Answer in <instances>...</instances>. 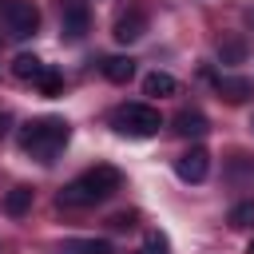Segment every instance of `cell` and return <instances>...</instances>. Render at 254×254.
Listing matches in <instances>:
<instances>
[{
    "label": "cell",
    "instance_id": "cell-1",
    "mask_svg": "<svg viewBox=\"0 0 254 254\" xmlns=\"http://www.w3.org/2000/svg\"><path fill=\"white\" fill-rule=\"evenodd\" d=\"M119 187H123L119 167H111V163H95L91 171H83L79 179H71V183L60 190L56 202H60L64 210H83V206H95V202L111 198Z\"/></svg>",
    "mask_w": 254,
    "mask_h": 254
},
{
    "label": "cell",
    "instance_id": "cell-2",
    "mask_svg": "<svg viewBox=\"0 0 254 254\" xmlns=\"http://www.w3.org/2000/svg\"><path fill=\"white\" fill-rule=\"evenodd\" d=\"M67 139H71V127L60 115H40V119H32V123L20 127V147L32 159H40V163H52L67 147Z\"/></svg>",
    "mask_w": 254,
    "mask_h": 254
},
{
    "label": "cell",
    "instance_id": "cell-3",
    "mask_svg": "<svg viewBox=\"0 0 254 254\" xmlns=\"http://www.w3.org/2000/svg\"><path fill=\"white\" fill-rule=\"evenodd\" d=\"M111 127L119 135H131V139H147L163 127V115L151 107V103H123L111 111Z\"/></svg>",
    "mask_w": 254,
    "mask_h": 254
},
{
    "label": "cell",
    "instance_id": "cell-4",
    "mask_svg": "<svg viewBox=\"0 0 254 254\" xmlns=\"http://www.w3.org/2000/svg\"><path fill=\"white\" fill-rule=\"evenodd\" d=\"M4 24L16 40H24L40 28V8L32 0H4Z\"/></svg>",
    "mask_w": 254,
    "mask_h": 254
},
{
    "label": "cell",
    "instance_id": "cell-5",
    "mask_svg": "<svg viewBox=\"0 0 254 254\" xmlns=\"http://www.w3.org/2000/svg\"><path fill=\"white\" fill-rule=\"evenodd\" d=\"M206 171H210V155H206L202 147H187V151L175 159V175H179L183 183H202Z\"/></svg>",
    "mask_w": 254,
    "mask_h": 254
},
{
    "label": "cell",
    "instance_id": "cell-6",
    "mask_svg": "<svg viewBox=\"0 0 254 254\" xmlns=\"http://www.w3.org/2000/svg\"><path fill=\"white\" fill-rule=\"evenodd\" d=\"M87 24H91L87 4H83V0H67V4H64V16H60L64 40H83V36H87Z\"/></svg>",
    "mask_w": 254,
    "mask_h": 254
},
{
    "label": "cell",
    "instance_id": "cell-7",
    "mask_svg": "<svg viewBox=\"0 0 254 254\" xmlns=\"http://www.w3.org/2000/svg\"><path fill=\"white\" fill-rule=\"evenodd\" d=\"M143 32H147V16H143V12H135V8H131V12H123V16L115 20V28H111V36H115L119 44H135Z\"/></svg>",
    "mask_w": 254,
    "mask_h": 254
},
{
    "label": "cell",
    "instance_id": "cell-8",
    "mask_svg": "<svg viewBox=\"0 0 254 254\" xmlns=\"http://www.w3.org/2000/svg\"><path fill=\"white\" fill-rule=\"evenodd\" d=\"M214 91H218L226 103H246V99L254 95V83L242 79V75H218V79H214Z\"/></svg>",
    "mask_w": 254,
    "mask_h": 254
},
{
    "label": "cell",
    "instance_id": "cell-9",
    "mask_svg": "<svg viewBox=\"0 0 254 254\" xmlns=\"http://www.w3.org/2000/svg\"><path fill=\"white\" fill-rule=\"evenodd\" d=\"M206 131H210V123H206L202 111H179L175 115V135L179 139H202Z\"/></svg>",
    "mask_w": 254,
    "mask_h": 254
},
{
    "label": "cell",
    "instance_id": "cell-10",
    "mask_svg": "<svg viewBox=\"0 0 254 254\" xmlns=\"http://www.w3.org/2000/svg\"><path fill=\"white\" fill-rule=\"evenodd\" d=\"M99 71H103L111 83H127V79L135 75V60H131V56H107V60L99 64Z\"/></svg>",
    "mask_w": 254,
    "mask_h": 254
},
{
    "label": "cell",
    "instance_id": "cell-11",
    "mask_svg": "<svg viewBox=\"0 0 254 254\" xmlns=\"http://www.w3.org/2000/svg\"><path fill=\"white\" fill-rule=\"evenodd\" d=\"M175 91H179V79L167 75V71H151V75L143 79V95H159V99H167V95H175Z\"/></svg>",
    "mask_w": 254,
    "mask_h": 254
},
{
    "label": "cell",
    "instance_id": "cell-12",
    "mask_svg": "<svg viewBox=\"0 0 254 254\" xmlns=\"http://www.w3.org/2000/svg\"><path fill=\"white\" fill-rule=\"evenodd\" d=\"M28 210H32V187H12V190L4 194V214L24 218Z\"/></svg>",
    "mask_w": 254,
    "mask_h": 254
},
{
    "label": "cell",
    "instance_id": "cell-13",
    "mask_svg": "<svg viewBox=\"0 0 254 254\" xmlns=\"http://www.w3.org/2000/svg\"><path fill=\"white\" fill-rule=\"evenodd\" d=\"M12 75H16L20 83H36V79L44 75V64H40L36 56H16V60H12Z\"/></svg>",
    "mask_w": 254,
    "mask_h": 254
},
{
    "label": "cell",
    "instance_id": "cell-14",
    "mask_svg": "<svg viewBox=\"0 0 254 254\" xmlns=\"http://www.w3.org/2000/svg\"><path fill=\"white\" fill-rule=\"evenodd\" d=\"M226 222H230L234 230H254V198L234 202V206H230V214H226Z\"/></svg>",
    "mask_w": 254,
    "mask_h": 254
},
{
    "label": "cell",
    "instance_id": "cell-15",
    "mask_svg": "<svg viewBox=\"0 0 254 254\" xmlns=\"http://www.w3.org/2000/svg\"><path fill=\"white\" fill-rule=\"evenodd\" d=\"M246 52H250V48H246L242 36H226V40L218 44V60H222V64H242Z\"/></svg>",
    "mask_w": 254,
    "mask_h": 254
},
{
    "label": "cell",
    "instance_id": "cell-16",
    "mask_svg": "<svg viewBox=\"0 0 254 254\" xmlns=\"http://www.w3.org/2000/svg\"><path fill=\"white\" fill-rule=\"evenodd\" d=\"M36 87H40V95H48V99H56V95L64 91V75H60L56 67H44V75L36 79Z\"/></svg>",
    "mask_w": 254,
    "mask_h": 254
},
{
    "label": "cell",
    "instance_id": "cell-17",
    "mask_svg": "<svg viewBox=\"0 0 254 254\" xmlns=\"http://www.w3.org/2000/svg\"><path fill=\"white\" fill-rule=\"evenodd\" d=\"M67 254H111V242L87 238V242H67Z\"/></svg>",
    "mask_w": 254,
    "mask_h": 254
},
{
    "label": "cell",
    "instance_id": "cell-18",
    "mask_svg": "<svg viewBox=\"0 0 254 254\" xmlns=\"http://www.w3.org/2000/svg\"><path fill=\"white\" fill-rule=\"evenodd\" d=\"M147 254H167V238L159 230H147Z\"/></svg>",
    "mask_w": 254,
    "mask_h": 254
},
{
    "label": "cell",
    "instance_id": "cell-19",
    "mask_svg": "<svg viewBox=\"0 0 254 254\" xmlns=\"http://www.w3.org/2000/svg\"><path fill=\"white\" fill-rule=\"evenodd\" d=\"M135 218H139L135 210H123V214H115V218H111V226H115V230H131V226H135Z\"/></svg>",
    "mask_w": 254,
    "mask_h": 254
},
{
    "label": "cell",
    "instance_id": "cell-20",
    "mask_svg": "<svg viewBox=\"0 0 254 254\" xmlns=\"http://www.w3.org/2000/svg\"><path fill=\"white\" fill-rule=\"evenodd\" d=\"M4 131H8V115L0 111V135H4Z\"/></svg>",
    "mask_w": 254,
    "mask_h": 254
},
{
    "label": "cell",
    "instance_id": "cell-21",
    "mask_svg": "<svg viewBox=\"0 0 254 254\" xmlns=\"http://www.w3.org/2000/svg\"><path fill=\"white\" fill-rule=\"evenodd\" d=\"M246 254H254V238H250V246H246Z\"/></svg>",
    "mask_w": 254,
    "mask_h": 254
},
{
    "label": "cell",
    "instance_id": "cell-22",
    "mask_svg": "<svg viewBox=\"0 0 254 254\" xmlns=\"http://www.w3.org/2000/svg\"><path fill=\"white\" fill-rule=\"evenodd\" d=\"M143 254H147V250H143Z\"/></svg>",
    "mask_w": 254,
    "mask_h": 254
}]
</instances>
